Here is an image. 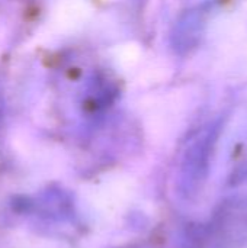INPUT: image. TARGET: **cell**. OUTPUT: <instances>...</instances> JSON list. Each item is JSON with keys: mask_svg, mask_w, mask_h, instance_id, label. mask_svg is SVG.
Segmentation results:
<instances>
[{"mask_svg": "<svg viewBox=\"0 0 247 248\" xmlns=\"http://www.w3.org/2000/svg\"><path fill=\"white\" fill-rule=\"evenodd\" d=\"M210 155V142L202 141L198 142L197 147H194L182 166V174H181V193L186 198L197 195L202 183L207 179L208 174V157Z\"/></svg>", "mask_w": 247, "mask_h": 248, "instance_id": "1", "label": "cell"}]
</instances>
